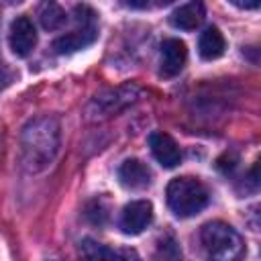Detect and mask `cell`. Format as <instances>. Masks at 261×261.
<instances>
[{
  "mask_svg": "<svg viewBox=\"0 0 261 261\" xmlns=\"http://www.w3.org/2000/svg\"><path fill=\"white\" fill-rule=\"evenodd\" d=\"M226 49V41L220 33L218 27H208L200 33V39H198V51L202 55V59H218Z\"/></svg>",
  "mask_w": 261,
  "mask_h": 261,
  "instance_id": "obj_11",
  "label": "cell"
},
{
  "mask_svg": "<svg viewBox=\"0 0 261 261\" xmlns=\"http://www.w3.org/2000/svg\"><path fill=\"white\" fill-rule=\"evenodd\" d=\"M73 14H75V20L77 22H82V27H94V16H96V12L90 8V6H75V10H73Z\"/></svg>",
  "mask_w": 261,
  "mask_h": 261,
  "instance_id": "obj_15",
  "label": "cell"
},
{
  "mask_svg": "<svg viewBox=\"0 0 261 261\" xmlns=\"http://www.w3.org/2000/svg\"><path fill=\"white\" fill-rule=\"evenodd\" d=\"M8 43L10 49L16 57H27L35 45H37V31L35 24L29 16H16L10 24V33H8Z\"/></svg>",
  "mask_w": 261,
  "mask_h": 261,
  "instance_id": "obj_4",
  "label": "cell"
},
{
  "mask_svg": "<svg viewBox=\"0 0 261 261\" xmlns=\"http://www.w3.org/2000/svg\"><path fill=\"white\" fill-rule=\"evenodd\" d=\"M200 241L210 261H241L245 257V243L241 234L226 222L214 220L204 224Z\"/></svg>",
  "mask_w": 261,
  "mask_h": 261,
  "instance_id": "obj_2",
  "label": "cell"
},
{
  "mask_svg": "<svg viewBox=\"0 0 261 261\" xmlns=\"http://www.w3.org/2000/svg\"><path fill=\"white\" fill-rule=\"evenodd\" d=\"M165 196H167L169 210L179 218L194 216V214L202 212L208 204L206 186L198 177H190V175L171 179L169 186H167Z\"/></svg>",
  "mask_w": 261,
  "mask_h": 261,
  "instance_id": "obj_3",
  "label": "cell"
},
{
  "mask_svg": "<svg viewBox=\"0 0 261 261\" xmlns=\"http://www.w3.org/2000/svg\"><path fill=\"white\" fill-rule=\"evenodd\" d=\"M96 39H98L96 27H82V29H77V31H71V33H67V35L55 39V41H53V49H55V53L65 55V53H73V51L86 49V47L92 45Z\"/></svg>",
  "mask_w": 261,
  "mask_h": 261,
  "instance_id": "obj_8",
  "label": "cell"
},
{
  "mask_svg": "<svg viewBox=\"0 0 261 261\" xmlns=\"http://www.w3.org/2000/svg\"><path fill=\"white\" fill-rule=\"evenodd\" d=\"M206 12H204V4L202 2H188V4H181L177 6L169 20L175 29H181V31H194L202 24Z\"/></svg>",
  "mask_w": 261,
  "mask_h": 261,
  "instance_id": "obj_10",
  "label": "cell"
},
{
  "mask_svg": "<svg viewBox=\"0 0 261 261\" xmlns=\"http://www.w3.org/2000/svg\"><path fill=\"white\" fill-rule=\"evenodd\" d=\"M110 261H143L139 257V253L135 249H128V247H122V249H116L112 251V259Z\"/></svg>",
  "mask_w": 261,
  "mask_h": 261,
  "instance_id": "obj_16",
  "label": "cell"
},
{
  "mask_svg": "<svg viewBox=\"0 0 261 261\" xmlns=\"http://www.w3.org/2000/svg\"><path fill=\"white\" fill-rule=\"evenodd\" d=\"M234 4L241 6V8H257V6H259L257 0H253V2H234Z\"/></svg>",
  "mask_w": 261,
  "mask_h": 261,
  "instance_id": "obj_17",
  "label": "cell"
},
{
  "mask_svg": "<svg viewBox=\"0 0 261 261\" xmlns=\"http://www.w3.org/2000/svg\"><path fill=\"white\" fill-rule=\"evenodd\" d=\"M188 59V49L186 43L179 39H165L161 45V75L163 77H173L177 75Z\"/></svg>",
  "mask_w": 261,
  "mask_h": 261,
  "instance_id": "obj_6",
  "label": "cell"
},
{
  "mask_svg": "<svg viewBox=\"0 0 261 261\" xmlns=\"http://www.w3.org/2000/svg\"><path fill=\"white\" fill-rule=\"evenodd\" d=\"M80 255H82V261H110L112 249L104 247L94 239H84L80 243Z\"/></svg>",
  "mask_w": 261,
  "mask_h": 261,
  "instance_id": "obj_13",
  "label": "cell"
},
{
  "mask_svg": "<svg viewBox=\"0 0 261 261\" xmlns=\"http://www.w3.org/2000/svg\"><path fill=\"white\" fill-rule=\"evenodd\" d=\"M118 179L124 188L143 190L151 184V169L139 159H126L118 167Z\"/></svg>",
  "mask_w": 261,
  "mask_h": 261,
  "instance_id": "obj_9",
  "label": "cell"
},
{
  "mask_svg": "<svg viewBox=\"0 0 261 261\" xmlns=\"http://www.w3.org/2000/svg\"><path fill=\"white\" fill-rule=\"evenodd\" d=\"M39 20H41V24H43L45 31H57L65 22V12H63V8L59 4L45 2L39 8Z\"/></svg>",
  "mask_w": 261,
  "mask_h": 261,
  "instance_id": "obj_12",
  "label": "cell"
},
{
  "mask_svg": "<svg viewBox=\"0 0 261 261\" xmlns=\"http://www.w3.org/2000/svg\"><path fill=\"white\" fill-rule=\"evenodd\" d=\"M59 143L57 122L53 118H37L29 122L22 133V159L24 165L31 169H43L55 155Z\"/></svg>",
  "mask_w": 261,
  "mask_h": 261,
  "instance_id": "obj_1",
  "label": "cell"
},
{
  "mask_svg": "<svg viewBox=\"0 0 261 261\" xmlns=\"http://www.w3.org/2000/svg\"><path fill=\"white\" fill-rule=\"evenodd\" d=\"M153 220V206L149 200H135L124 206L120 214V228L126 234L143 232Z\"/></svg>",
  "mask_w": 261,
  "mask_h": 261,
  "instance_id": "obj_5",
  "label": "cell"
},
{
  "mask_svg": "<svg viewBox=\"0 0 261 261\" xmlns=\"http://www.w3.org/2000/svg\"><path fill=\"white\" fill-rule=\"evenodd\" d=\"M237 163H239V157H237V153H232V151H226V153H222V155L216 159V167H218L222 173H230V171L237 167Z\"/></svg>",
  "mask_w": 261,
  "mask_h": 261,
  "instance_id": "obj_14",
  "label": "cell"
},
{
  "mask_svg": "<svg viewBox=\"0 0 261 261\" xmlns=\"http://www.w3.org/2000/svg\"><path fill=\"white\" fill-rule=\"evenodd\" d=\"M149 147L153 157L167 169L179 165L181 161V151L177 147V143L167 135V133H153L149 137Z\"/></svg>",
  "mask_w": 261,
  "mask_h": 261,
  "instance_id": "obj_7",
  "label": "cell"
}]
</instances>
